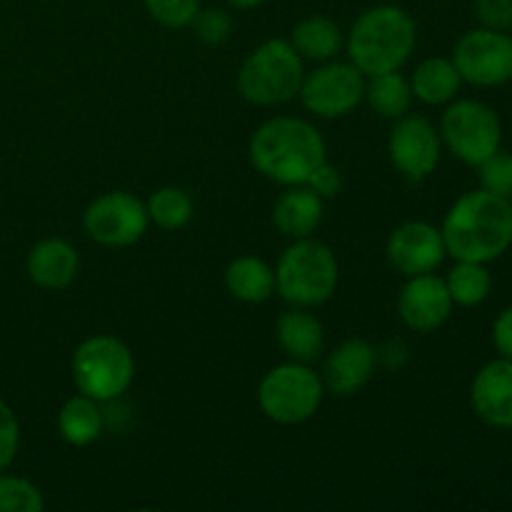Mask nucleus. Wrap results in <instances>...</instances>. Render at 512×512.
Here are the masks:
<instances>
[{"label":"nucleus","instance_id":"f257e3e1","mask_svg":"<svg viewBox=\"0 0 512 512\" xmlns=\"http://www.w3.org/2000/svg\"><path fill=\"white\" fill-rule=\"evenodd\" d=\"M440 233L455 260L493 263L512 245V200L470 190L450 205Z\"/></svg>","mask_w":512,"mask_h":512},{"label":"nucleus","instance_id":"f03ea898","mask_svg":"<svg viewBox=\"0 0 512 512\" xmlns=\"http://www.w3.org/2000/svg\"><path fill=\"white\" fill-rule=\"evenodd\" d=\"M248 155L260 175L290 188L308 183L315 168L328 160V148L313 123L293 115H278L255 130Z\"/></svg>","mask_w":512,"mask_h":512},{"label":"nucleus","instance_id":"7ed1b4c3","mask_svg":"<svg viewBox=\"0 0 512 512\" xmlns=\"http://www.w3.org/2000/svg\"><path fill=\"white\" fill-rule=\"evenodd\" d=\"M418 28L413 15L400 5H373L365 10L345 38V50L355 68L365 75L400 70L413 55Z\"/></svg>","mask_w":512,"mask_h":512},{"label":"nucleus","instance_id":"20e7f679","mask_svg":"<svg viewBox=\"0 0 512 512\" xmlns=\"http://www.w3.org/2000/svg\"><path fill=\"white\" fill-rule=\"evenodd\" d=\"M340 283V265L333 250L310 238L295 240L275 265V293L298 308L328 303Z\"/></svg>","mask_w":512,"mask_h":512},{"label":"nucleus","instance_id":"39448f33","mask_svg":"<svg viewBox=\"0 0 512 512\" xmlns=\"http://www.w3.org/2000/svg\"><path fill=\"white\" fill-rule=\"evenodd\" d=\"M305 78V65L290 40L273 38L253 50L238 70V93L260 108L285 105L298 98Z\"/></svg>","mask_w":512,"mask_h":512},{"label":"nucleus","instance_id":"423d86ee","mask_svg":"<svg viewBox=\"0 0 512 512\" xmlns=\"http://www.w3.org/2000/svg\"><path fill=\"white\" fill-rule=\"evenodd\" d=\"M70 373L78 393L98 403H110L133 385L135 358L123 340L113 335H90L75 348Z\"/></svg>","mask_w":512,"mask_h":512},{"label":"nucleus","instance_id":"0eeeda50","mask_svg":"<svg viewBox=\"0 0 512 512\" xmlns=\"http://www.w3.org/2000/svg\"><path fill=\"white\" fill-rule=\"evenodd\" d=\"M325 398L323 378L308 363L275 365L258 385V405L278 425H300L313 418Z\"/></svg>","mask_w":512,"mask_h":512},{"label":"nucleus","instance_id":"6e6552de","mask_svg":"<svg viewBox=\"0 0 512 512\" xmlns=\"http://www.w3.org/2000/svg\"><path fill=\"white\" fill-rule=\"evenodd\" d=\"M440 140L455 158L478 168L503 145V123L480 100H453L440 120Z\"/></svg>","mask_w":512,"mask_h":512},{"label":"nucleus","instance_id":"1a4fd4ad","mask_svg":"<svg viewBox=\"0 0 512 512\" xmlns=\"http://www.w3.org/2000/svg\"><path fill=\"white\" fill-rule=\"evenodd\" d=\"M365 83L368 75L350 60H325L313 73H305L298 98L315 118H345L365 100Z\"/></svg>","mask_w":512,"mask_h":512},{"label":"nucleus","instance_id":"9d476101","mask_svg":"<svg viewBox=\"0 0 512 512\" xmlns=\"http://www.w3.org/2000/svg\"><path fill=\"white\" fill-rule=\"evenodd\" d=\"M148 208L128 190L98 195L83 213V230L105 248H128L148 233Z\"/></svg>","mask_w":512,"mask_h":512},{"label":"nucleus","instance_id":"9b49d317","mask_svg":"<svg viewBox=\"0 0 512 512\" xmlns=\"http://www.w3.org/2000/svg\"><path fill=\"white\" fill-rule=\"evenodd\" d=\"M453 63L463 83L498 88L512 80V35L505 30L475 28L455 43Z\"/></svg>","mask_w":512,"mask_h":512},{"label":"nucleus","instance_id":"f8f14e48","mask_svg":"<svg viewBox=\"0 0 512 512\" xmlns=\"http://www.w3.org/2000/svg\"><path fill=\"white\" fill-rule=\"evenodd\" d=\"M388 155L400 175L413 183L430 178L440 165L443 140L440 130L425 115H408L395 120L388 135Z\"/></svg>","mask_w":512,"mask_h":512},{"label":"nucleus","instance_id":"ddd939ff","mask_svg":"<svg viewBox=\"0 0 512 512\" xmlns=\"http://www.w3.org/2000/svg\"><path fill=\"white\" fill-rule=\"evenodd\" d=\"M385 255L398 273L413 278V275L435 273L443 265L448 250L440 228L425 220H408L390 233Z\"/></svg>","mask_w":512,"mask_h":512},{"label":"nucleus","instance_id":"4468645a","mask_svg":"<svg viewBox=\"0 0 512 512\" xmlns=\"http://www.w3.org/2000/svg\"><path fill=\"white\" fill-rule=\"evenodd\" d=\"M453 305L445 278H438L435 273L413 275L398 293L400 320L415 333H433L443 328L453 313Z\"/></svg>","mask_w":512,"mask_h":512},{"label":"nucleus","instance_id":"2eb2a0df","mask_svg":"<svg viewBox=\"0 0 512 512\" xmlns=\"http://www.w3.org/2000/svg\"><path fill=\"white\" fill-rule=\"evenodd\" d=\"M473 413L485 425L512 430V360L498 358L478 370L470 385Z\"/></svg>","mask_w":512,"mask_h":512},{"label":"nucleus","instance_id":"dca6fc26","mask_svg":"<svg viewBox=\"0 0 512 512\" xmlns=\"http://www.w3.org/2000/svg\"><path fill=\"white\" fill-rule=\"evenodd\" d=\"M375 365H378V350L368 340L350 338L328 355L320 378L328 393L350 398L370 383Z\"/></svg>","mask_w":512,"mask_h":512},{"label":"nucleus","instance_id":"f3484780","mask_svg":"<svg viewBox=\"0 0 512 512\" xmlns=\"http://www.w3.org/2000/svg\"><path fill=\"white\" fill-rule=\"evenodd\" d=\"M78 250L63 238H45L30 248L25 260V273L38 288L65 290L78 278Z\"/></svg>","mask_w":512,"mask_h":512},{"label":"nucleus","instance_id":"a211bd4d","mask_svg":"<svg viewBox=\"0 0 512 512\" xmlns=\"http://www.w3.org/2000/svg\"><path fill=\"white\" fill-rule=\"evenodd\" d=\"M325 218V200L308 185H290L273 205V223L288 238H310Z\"/></svg>","mask_w":512,"mask_h":512},{"label":"nucleus","instance_id":"6ab92c4d","mask_svg":"<svg viewBox=\"0 0 512 512\" xmlns=\"http://www.w3.org/2000/svg\"><path fill=\"white\" fill-rule=\"evenodd\" d=\"M275 338L285 355L298 363H313L325 350L323 323L310 313V308H298V305L280 313V318L275 320Z\"/></svg>","mask_w":512,"mask_h":512},{"label":"nucleus","instance_id":"aec40b11","mask_svg":"<svg viewBox=\"0 0 512 512\" xmlns=\"http://www.w3.org/2000/svg\"><path fill=\"white\" fill-rule=\"evenodd\" d=\"M225 288L240 303L260 305L273 298L275 270L258 255H240L225 268Z\"/></svg>","mask_w":512,"mask_h":512},{"label":"nucleus","instance_id":"412c9836","mask_svg":"<svg viewBox=\"0 0 512 512\" xmlns=\"http://www.w3.org/2000/svg\"><path fill=\"white\" fill-rule=\"evenodd\" d=\"M290 45L298 50L303 60L325 63V60L338 58L340 50L345 48V35L335 20L325 15H310L295 25L290 33Z\"/></svg>","mask_w":512,"mask_h":512},{"label":"nucleus","instance_id":"4be33fe9","mask_svg":"<svg viewBox=\"0 0 512 512\" xmlns=\"http://www.w3.org/2000/svg\"><path fill=\"white\" fill-rule=\"evenodd\" d=\"M105 418L98 400L78 393L65 400L58 413V433L73 448H88L103 435Z\"/></svg>","mask_w":512,"mask_h":512},{"label":"nucleus","instance_id":"5701e85b","mask_svg":"<svg viewBox=\"0 0 512 512\" xmlns=\"http://www.w3.org/2000/svg\"><path fill=\"white\" fill-rule=\"evenodd\" d=\"M460 85H463V78L453 58H425L410 78L413 98L425 105L453 103L455 95L460 93Z\"/></svg>","mask_w":512,"mask_h":512},{"label":"nucleus","instance_id":"b1692460","mask_svg":"<svg viewBox=\"0 0 512 512\" xmlns=\"http://www.w3.org/2000/svg\"><path fill=\"white\" fill-rule=\"evenodd\" d=\"M365 100L383 118H403L415 100L413 88H410V78H405L400 70L370 75L368 83H365Z\"/></svg>","mask_w":512,"mask_h":512},{"label":"nucleus","instance_id":"393cba45","mask_svg":"<svg viewBox=\"0 0 512 512\" xmlns=\"http://www.w3.org/2000/svg\"><path fill=\"white\" fill-rule=\"evenodd\" d=\"M445 285H448V293L455 305L475 308V305L488 300L490 290H493V278H490L485 263L458 260V263L450 268L448 278H445Z\"/></svg>","mask_w":512,"mask_h":512},{"label":"nucleus","instance_id":"a878e982","mask_svg":"<svg viewBox=\"0 0 512 512\" xmlns=\"http://www.w3.org/2000/svg\"><path fill=\"white\" fill-rule=\"evenodd\" d=\"M145 208H148L150 223H155L163 230L185 228L195 213L193 198L183 188H175V185H165V188L150 193Z\"/></svg>","mask_w":512,"mask_h":512},{"label":"nucleus","instance_id":"bb28decb","mask_svg":"<svg viewBox=\"0 0 512 512\" xmlns=\"http://www.w3.org/2000/svg\"><path fill=\"white\" fill-rule=\"evenodd\" d=\"M45 498L40 488L18 475L0 473V512H43Z\"/></svg>","mask_w":512,"mask_h":512},{"label":"nucleus","instance_id":"cd10ccee","mask_svg":"<svg viewBox=\"0 0 512 512\" xmlns=\"http://www.w3.org/2000/svg\"><path fill=\"white\" fill-rule=\"evenodd\" d=\"M143 3L150 18L170 30L190 28L195 15L200 13V0H143Z\"/></svg>","mask_w":512,"mask_h":512},{"label":"nucleus","instance_id":"c85d7f7f","mask_svg":"<svg viewBox=\"0 0 512 512\" xmlns=\"http://www.w3.org/2000/svg\"><path fill=\"white\" fill-rule=\"evenodd\" d=\"M480 170V188L488 193L500 195V198L512 200V153L498 150L490 155L485 163L478 165Z\"/></svg>","mask_w":512,"mask_h":512},{"label":"nucleus","instance_id":"c756f323","mask_svg":"<svg viewBox=\"0 0 512 512\" xmlns=\"http://www.w3.org/2000/svg\"><path fill=\"white\" fill-rule=\"evenodd\" d=\"M193 28L205 45H223L233 33V18L223 8H200L193 20Z\"/></svg>","mask_w":512,"mask_h":512},{"label":"nucleus","instance_id":"7c9ffc66","mask_svg":"<svg viewBox=\"0 0 512 512\" xmlns=\"http://www.w3.org/2000/svg\"><path fill=\"white\" fill-rule=\"evenodd\" d=\"M20 450V423L15 410L0 400V473L13 465Z\"/></svg>","mask_w":512,"mask_h":512},{"label":"nucleus","instance_id":"2f4dec72","mask_svg":"<svg viewBox=\"0 0 512 512\" xmlns=\"http://www.w3.org/2000/svg\"><path fill=\"white\" fill-rule=\"evenodd\" d=\"M475 18L483 28L508 30L512 28V0H475Z\"/></svg>","mask_w":512,"mask_h":512},{"label":"nucleus","instance_id":"473e14b6","mask_svg":"<svg viewBox=\"0 0 512 512\" xmlns=\"http://www.w3.org/2000/svg\"><path fill=\"white\" fill-rule=\"evenodd\" d=\"M305 185L313 188L323 200H328L340 195V190H343V175H340V170L335 168V165H330L328 160H325V163H320L318 168H315V173L310 175Z\"/></svg>","mask_w":512,"mask_h":512},{"label":"nucleus","instance_id":"72a5a7b5","mask_svg":"<svg viewBox=\"0 0 512 512\" xmlns=\"http://www.w3.org/2000/svg\"><path fill=\"white\" fill-rule=\"evenodd\" d=\"M493 345L500 358L512 360V305L495 318L493 323Z\"/></svg>","mask_w":512,"mask_h":512},{"label":"nucleus","instance_id":"f704fd0d","mask_svg":"<svg viewBox=\"0 0 512 512\" xmlns=\"http://www.w3.org/2000/svg\"><path fill=\"white\" fill-rule=\"evenodd\" d=\"M225 3L235 10H253L258 8V5H263L265 0H225Z\"/></svg>","mask_w":512,"mask_h":512}]
</instances>
